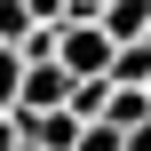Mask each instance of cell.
Segmentation results:
<instances>
[{"label": "cell", "instance_id": "5", "mask_svg": "<svg viewBox=\"0 0 151 151\" xmlns=\"http://www.w3.org/2000/svg\"><path fill=\"white\" fill-rule=\"evenodd\" d=\"M104 127H119V135L151 127V88H111V111H104Z\"/></svg>", "mask_w": 151, "mask_h": 151}, {"label": "cell", "instance_id": "2", "mask_svg": "<svg viewBox=\"0 0 151 151\" xmlns=\"http://www.w3.org/2000/svg\"><path fill=\"white\" fill-rule=\"evenodd\" d=\"M72 72L64 64H24V96H16V111L24 119H40V111H72Z\"/></svg>", "mask_w": 151, "mask_h": 151}, {"label": "cell", "instance_id": "8", "mask_svg": "<svg viewBox=\"0 0 151 151\" xmlns=\"http://www.w3.org/2000/svg\"><path fill=\"white\" fill-rule=\"evenodd\" d=\"M16 96H24V48L0 40V111H16Z\"/></svg>", "mask_w": 151, "mask_h": 151}, {"label": "cell", "instance_id": "4", "mask_svg": "<svg viewBox=\"0 0 151 151\" xmlns=\"http://www.w3.org/2000/svg\"><path fill=\"white\" fill-rule=\"evenodd\" d=\"M119 48H135V40H151V0H104V16H96Z\"/></svg>", "mask_w": 151, "mask_h": 151}, {"label": "cell", "instance_id": "6", "mask_svg": "<svg viewBox=\"0 0 151 151\" xmlns=\"http://www.w3.org/2000/svg\"><path fill=\"white\" fill-rule=\"evenodd\" d=\"M111 88H151V40H135V48L111 56Z\"/></svg>", "mask_w": 151, "mask_h": 151}, {"label": "cell", "instance_id": "13", "mask_svg": "<svg viewBox=\"0 0 151 151\" xmlns=\"http://www.w3.org/2000/svg\"><path fill=\"white\" fill-rule=\"evenodd\" d=\"M127 151H151V127H135V135H127Z\"/></svg>", "mask_w": 151, "mask_h": 151}, {"label": "cell", "instance_id": "11", "mask_svg": "<svg viewBox=\"0 0 151 151\" xmlns=\"http://www.w3.org/2000/svg\"><path fill=\"white\" fill-rule=\"evenodd\" d=\"M32 8V24H72V0H24Z\"/></svg>", "mask_w": 151, "mask_h": 151}, {"label": "cell", "instance_id": "7", "mask_svg": "<svg viewBox=\"0 0 151 151\" xmlns=\"http://www.w3.org/2000/svg\"><path fill=\"white\" fill-rule=\"evenodd\" d=\"M72 111H80V119L96 127V119L111 111V80H80V88H72Z\"/></svg>", "mask_w": 151, "mask_h": 151}, {"label": "cell", "instance_id": "1", "mask_svg": "<svg viewBox=\"0 0 151 151\" xmlns=\"http://www.w3.org/2000/svg\"><path fill=\"white\" fill-rule=\"evenodd\" d=\"M111 56H119V40H111L104 24H64V32H56V64H64L72 80H111Z\"/></svg>", "mask_w": 151, "mask_h": 151}, {"label": "cell", "instance_id": "14", "mask_svg": "<svg viewBox=\"0 0 151 151\" xmlns=\"http://www.w3.org/2000/svg\"><path fill=\"white\" fill-rule=\"evenodd\" d=\"M24 151H40V143H24Z\"/></svg>", "mask_w": 151, "mask_h": 151}, {"label": "cell", "instance_id": "9", "mask_svg": "<svg viewBox=\"0 0 151 151\" xmlns=\"http://www.w3.org/2000/svg\"><path fill=\"white\" fill-rule=\"evenodd\" d=\"M32 32H40V24H32V8H24V0H0V40H8V48H24Z\"/></svg>", "mask_w": 151, "mask_h": 151}, {"label": "cell", "instance_id": "3", "mask_svg": "<svg viewBox=\"0 0 151 151\" xmlns=\"http://www.w3.org/2000/svg\"><path fill=\"white\" fill-rule=\"evenodd\" d=\"M16 119H24V111H16ZM80 135H88L80 111H40V119H24V143H40V151H80Z\"/></svg>", "mask_w": 151, "mask_h": 151}, {"label": "cell", "instance_id": "10", "mask_svg": "<svg viewBox=\"0 0 151 151\" xmlns=\"http://www.w3.org/2000/svg\"><path fill=\"white\" fill-rule=\"evenodd\" d=\"M80 151H127V135H119V127H104V119H96V127H88V135H80Z\"/></svg>", "mask_w": 151, "mask_h": 151}, {"label": "cell", "instance_id": "12", "mask_svg": "<svg viewBox=\"0 0 151 151\" xmlns=\"http://www.w3.org/2000/svg\"><path fill=\"white\" fill-rule=\"evenodd\" d=\"M0 151H24V119L16 111H0Z\"/></svg>", "mask_w": 151, "mask_h": 151}]
</instances>
